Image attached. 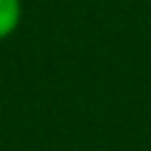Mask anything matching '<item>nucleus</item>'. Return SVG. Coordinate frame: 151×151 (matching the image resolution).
<instances>
[{
  "label": "nucleus",
  "instance_id": "f257e3e1",
  "mask_svg": "<svg viewBox=\"0 0 151 151\" xmlns=\"http://www.w3.org/2000/svg\"><path fill=\"white\" fill-rule=\"evenodd\" d=\"M23 18V3L20 0H0V40L10 38L18 30Z\"/></svg>",
  "mask_w": 151,
  "mask_h": 151
}]
</instances>
